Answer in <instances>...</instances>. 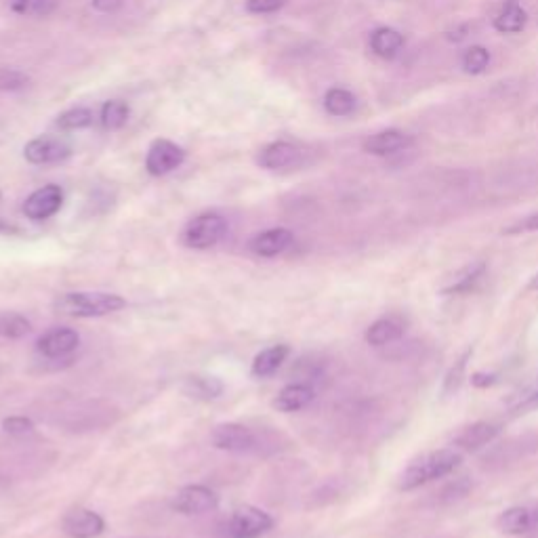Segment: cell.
Returning <instances> with one entry per match:
<instances>
[{"label":"cell","mask_w":538,"mask_h":538,"mask_svg":"<svg viewBox=\"0 0 538 538\" xmlns=\"http://www.w3.org/2000/svg\"><path fill=\"white\" fill-rule=\"evenodd\" d=\"M486 272V265L484 263H473L469 267H465L463 272H459L457 276H454V280L444 288V291L448 295H457V293H467L471 291V288L475 286V282H480L482 276Z\"/></svg>","instance_id":"obj_24"},{"label":"cell","mask_w":538,"mask_h":538,"mask_svg":"<svg viewBox=\"0 0 538 538\" xmlns=\"http://www.w3.org/2000/svg\"><path fill=\"white\" fill-rule=\"evenodd\" d=\"M496 436H499V425L480 421V423H473V425L461 429L459 436L454 438V446L461 448V450H480V448L488 446Z\"/></svg>","instance_id":"obj_17"},{"label":"cell","mask_w":538,"mask_h":538,"mask_svg":"<svg viewBox=\"0 0 538 538\" xmlns=\"http://www.w3.org/2000/svg\"><path fill=\"white\" fill-rule=\"evenodd\" d=\"M227 234V221L219 213H202L194 217L181 234V242L196 251L217 246Z\"/></svg>","instance_id":"obj_3"},{"label":"cell","mask_w":538,"mask_h":538,"mask_svg":"<svg viewBox=\"0 0 538 538\" xmlns=\"http://www.w3.org/2000/svg\"><path fill=\"white\" fill-rule=\"evenodd\" d=\"M530 288H532V291H538V274L530 280Z\"/></svg>","instance_id":"obj_35"},{"label":"cell","mask_w":538,"mask_h":538,"mask_svg":"<svg viewBox=\"0 0 538 538\" xmlns=\"http://www.w3.org/2000/svg\"><path fill=\"white\" fill-rule=\"evenodd\" d=\"M61 530H64L70 538H95L106 530V522H103V517L99 513L76 507L66 513L64 522H61Z\"/></svg>","instance_id":"obj_10"},{"label":"cell","mask_w":538,"mask_h":538,"mask_svg":"<svg viewBox=\"0 0 538 538\" xmlns=\"http://www.w3.org/2000/svg\"><path fill=\"white\" fill-rule=\"evenodd\" d=\"M272 528H274L272 515L251 505L238 507L232 515L230 526H227L232 538H259Z\"/></svg>","instance_id":"obj_4"},{"label":"cell","mask_w":538,"mask_h":538,"mask_svg":"<svg viewBox=\"0 0 538 538\" xmlns=\"http://www.w3.org/2000/svg\"><path fill=\"white\" fill-rule=\"evenodd\" d=\"M295 236L291 230H286V227H274V230H267L257 234L251 242H248V248H251V253L263 259H272L282 255L286 248H291Z\"/></svg>","instance_id":"obj_13"},{"label":"cell","mask_w":538,"mask_h":538,"mask_svg":"<svg viewBox=\"0 0 538 538\" xmlns=\"http://www.w3.org/2000/svg\"><path fill=\"white\" fill-rule=\"evenodd\" d=\"M532 232H538V213H532L524 219H520L517 223L505 227V234L513 236V234H532Z\"/></svg>","instance_id":"obj_33"},{"label":"cell","mask_w":538,"mask_h":538,"mask_svg":"<svg viewBox=\"0 0 538 538\" xmlns=\"http://www.w3.org/2000/svg\"><path fill=\"white\" fill-rule=\"evenodd\" d=\"M410 146H412V137L396 129L375 133L364 141V150L372 156H391V154L408 150Z\"/></svg>","instance_id":"obj_15"},{"label":"cell","mask_w":538,"mask_h":538,"mask_svg":"<svg viewBox=\"0 0 538 538\" xmlns=\"http://www.w3.org/2000/svg\"><path fill=\"white\" fill-rule=\"evenodd\" d=\"M496 524H499V528L505 534H513V536L526 534L538 526V509H532L528 505L509 507L507 511L499 515V522Z\"/></svg>","instance_id":"obj_16"},{"label":"cell","mask_w":538,"mask_h":538,"mask_svg":"<svg viewBox=\"0 0 538 538\" xmlns=\"http://www.w3.org/2000/svg\"><path fill=\"white\" fill-rule=\"evenodd\" d=\"M314 398H316V393L312 387L305 383H293V385H286L278 393L274 400V408H278L280 412H297L312 404Z\"/></svg>","instance_id":"obj_18"},{"label":"cell","mask_w":538,"mask_h":538,"mask_svg":"<svg viewBox=\"0 0 538 538\" xmlns=\"http://www.w3.org/2000/svg\"><path fill=\"white\" fill-rule=\"evenodd\" d=\"M185 160V152L183 148H179L177 143L169 141V139H158L154 141L148 156H146V169L152 177H164L173 173L175 169H179Z\"/></svg>","instance_id":"obj_5"},{"label":"cell","mask_w":538,"mask_h":538,"mask_svg":"<svg viewBox=\"0 0 538 538\" xmlns=\"http://www.w3.org/2000/svg\"><path fill=\"white\" fill-rule=\"evenodd\" d=\"M80 345V335L72 328H51L47 333L36 341V349L40 356H45L49 360L66 358L72 351Z\"/></svg>","instance_id":"obj_8"},{"label":"cell","mask_w":538,"mask_h":538,"mask_svg":"<svg viewBox=\"0 0 538 538\" xmlns=\"http://www.w3.org/2000/svg\"><path fill=\"white\" fill-rule=\"evenodd\" d=\"M3 429L9 436H26L34 431V423L28 417H9L3 421Z\"/></svg>","instance_id":"obj_32"},{"label":"cell","mask_w":538,"mask_h":538,"mask_svg":"<svg viewBox=\"0 0 538 538\" xmlns=\"http://www.w3.org/2000/svg\"><path fill=\"white\" fill-rule=\"evenodd\" d=\"M30 78L19 72V70H11V68H0V91H19L28 87Z\"/></svg>","instance_id":"obj_30"},{"label":"cell","mask_w":538,"mask_h":538,"mask_svg":"<svg viewBox=\"0 0 538 538\" xmlns=\"http://www.w3.org/2000/svg\"><path fill=\"white\" fill-rule=\"evenodd\" d=\"M61 204H64V190L51 183L30 194V198L24 202V213L32 221H45L61 209Z\"/></svg>","instance_id":"obj_9"},{"label":"cell","mask_w":538,"mask_h":538,"mask_svg":"<svg viewBox=\"0 0 538 538\" xmlns=\"http://www.w3.org/2000/svg\"><path fill=\"white\" fill-rule=\"evenodd\" d=\"M183 393L190 398L196 400H217L223 393V383L217 377H202V375H194L188 377L183 383Z\"/></svg>","instance_id":"obj_22"},{"label":"cell","mask_w":538,"mask_h":538,"mask_svg":"<svg viewBox=\"0 0 538 538\" xmlns=\"http://www.w3.org/2000/svg\"><path fill=\"white\" fill-rule=\"evenodd\" d=\"M219 496L206 486H185L173 499V509L183 515H200L217 509Z\"/></svg>","instance_id":"obj_6"},{"label":"cell","mask_w":538,"mask_h":538,"mask_svg":"<svg viewBox=\"0 0 538 538\" xmlns=\"http://www.w3.org/2000/svg\"><path fill=\"white\" fill-rule=\"evenodd\" d=\"M408 320L402 314H389L372 322L366 330V343L372 347H385L404 337Z\"/></svg>","instance_id":"obj_12"},{"label":"cell","mask_w":538,"mask_h":538,"mask_svg":"<svg viewBox=\"0 0 538 538\" xmlns=\"http://www.w3.org/2000/svg\"><path fill=\"white\" fill-rule=\"evenodd\" d=\"M324 108L328 114L333 116H349L356 110V97L351 95L347 89H330L324 95Z\"/></svg>","instance_id":"obj_23"},{"label":"cell","mask_w":538,"mask_h":538,"mask_svg":"<svg viewBox=\"0 0 538 538\" xmlns=\"http://www.w3.org/2000/svg\"><path fill=\"white\" fill-rule=\"evenodd\" d=\"M463 463V454L454 448H440L421 454L412 459L398 478V488L404 492H412L421 486H427L436 480L446 478L454 473Z\"/></svg>","instance_id":"obj_1"},{"label":"cell","mask_w":538,"mask_h":538,"mask_svg":"<svg viewBox=\"0 0 538 538\" xmlns=\"http://www.w3.org/2000/svg\"><path fill=\"white\" fill-rule=\"evenodd\" d=\"M404 47V36L393 28H377L370 34V49L383 59H391Z\"/></svg>","instance_id":"obj_21"},{"label":"cell","mask_w":538,"mask_h":538,"mask_svg":"<svg viewBox=\"0 0 538 538\" xmlns=\"http://www.w3.org/2000/svg\"><path fill=\"white\" fill-rule=\"evenodd\" d=\"M211 442L219 450L246 452L255 446V433L240 423H223L213 429Z\"/></svg>","instance_id":"obj_11"},{"label":"cell","mask_w":538,"mask_h":538,"mask_svg":"<svg viewBox=\"0 0 538 538\" xmlns=\"http://www.w3.org/2000/svg\"><path fill=\"white\" fill-rule=\"evenodd\" d=\"M0 200H3V194H0Z\"/></svg>","instance_id":"obj_36"},{"label":"cell","mask_w":538,"mask_h":538,"mask_svg":"<svg viewBox=\"0 0 538 538\" xmlns=\"http://www.w3.org/2000/svg\"><path fill=\"white\" fill-rule=\"evenodd\" d=\"M91 5L99 13H116L122 9L124 0H91Z\"/></svg>","instance_id":"obj_34"},{"label":"cell","mask_w":538,"mask_h":538,"mask_svg":"<svg viewBox=\"0 0 538 538\" xmlns=\"http://www.w3.org/2000/svg\"><path fill=\"white\" fill-rule=\"evenodd\" d=\"M32 330V324L22 314H3L0 316V337L5 339H24Z\"/></svg>","instance_id":"obj_26"},{"label":"cell","mask_w":538,"mask_h":538,"mask_svg":"<svg viewBox=\"0 0 538 538\" xmlns=\"http://www.w3.org/2000/svg\"><path fill=\"white\" fill-rule=\"evenodd\" d=\"M288 354H291V347L288 345H274L263 349L261 354H257V358L253 360V377L257 379H267L272 377L274 372H278V368L286 362Z\"/></svg>","instance_id":"obj_20"},{"label":"cell","mask_w":538,"mask_h":538,"mask_svg":"<svg viewBox=\"0 0 538 538\" xmlns=\"http://www.w3.org/2000/svg\"><path fill=\"white\" fill-rule=\"evenodd\" d=\"M57 127L61 131H80V129H87L93 124V112L89 108H74V110H68L61 114L57 120H55Z\"/></svg>","instance_id":"obj_28"},{"label":"cell","mask_w":538,"mask_h":538,"mask_svg":"<svg viewBox=\"0 0 538 538\" xmlns=\"http://www.w3.org/2000/svg\"><path fill=\"white\" fill-rule=\"evenodd\" d=\"M124 305L127 301L114 293H66L53 303L57 314L70 318H103L120 312Z\"/></svg>","instance_id":"obj_2"},{"label":"cell","mask_w":538,"mask_h":538,"mask_svg":"<svg viewBox=\"0 0 538 538\" xmlns=\"http://www.w3.org/2000/svg\"><path fill=\"white\" fill-rule=\"evenodd\" d=\"M299 160H301V150L288 141L269 143V146H265L257 156V162L267 171L291 169L295 167V164H299Z\"/></svg>","instance_id":"obj_14"},{"label":"cell","mask_w":538,"mask_h":538,"mask_svg":"<svg viewBox=\"0 0 538 538\" xmlns=\"http://www.w3.org/2000/svg\"><path fill=\"white\" fill-rule=\"evenodd\" d=\"M288 0H246V11L255 15H267L280 11Z\"/></svg>","instance_id":"obj_31"},{"label":"cell","mask_w":538,"mask_h":538,"mask_svg":"<svg viewBox=\"0 0 538 538\" xmlns=\"http://www.w3.org/2000/svg\"><path fill=\"white\" fill-rule=\"evenodd\" d=\"M490 66V53L484 47H469L463 53V68L467 74H482Z\"/></svg>","instance_id":"obj_29"},{"label":"cell","mask_w":538,"mask_h":538,"mask_svg":"<svg viewBox=\"0 0 538 538\" xmlns=\"http://www.w3.org/2000/svg\"><path fill=\"white\" fill-rule=\"evenodd\" d=\"M9 7L17 15L47 17L55 11L57 0H9Z\"/></svg>","instance_id":"obj_27"},{"label":"cell","mask_w":538,"mask_h":538,"mask_svg":"<svg viewBox=\"0 0 538 538\" xmlns=\"http://www.w3.org/2000/svg\"><path fill=\"white\" fill-rule=\"evenodd\" d=\"M72 156L70 143L57 137H36L24 148V158L30 164H55Z\"/></svg>","instance_id":"obj_7"},{"label":"cell","mask_w":538,"mask_h":538,"mask_svg":"<svg viewBox=\"0 0 538 538\" xmlns=\"http://www.w3.org/2000/svg\"><path fill=\"white\" fill-rule=\"evenodd\" d=\"M528 24V13L520 0H505L503 9L494 17V28L503 34L522 32Z\"/></svg>","instance_id":"obj_19"},{"label":"cell","mask_w":538,"mask_h":538,"mask_svg":"<svg viewBox=\"0 0 538 538\" xmlns=\"http://www.w3.org/2000/svg\"><path fill=\"white\" fill-rule=\"evenodd\" d=\"M129 120V106L120 99H112V101H106L101 108V124L103 129L108 131H118L122 129L124 124H127Z\"/></svg>","instance_id":"obj_25"}]
</instances>
